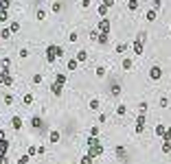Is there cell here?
Returning a JSON list of instances; mask_svg holds the SVG:
<instances>
[{"label":"cell","instance_id":"obj_1","mask_svg":"<svg viewBox=\"0 0 171 164\" xmlns=\"http://www.w3.org/2000/svg\"><path fill=\"white\" fill-rule=\"evenodd\" d=\"M103 153V145H101V140L99 138H88V155L90 158H96V155H101Z\"/></svg>","mask_w":171,"mask_h":164},{"label":"cell","instance_id":"obj_2","mask_svg":"<svg viewBox=\"0 0 171 164\" xmlns=\"http://www.w3.org/2000/svg\"><path fill=\"white\" fill-rule=\"evenodd\" d=\"M64 55V48L62 46H57V44H51V46H46V61H55L57 57H62Z\"/></svg>","mask_w":171,"mask_h":164},{"label":"cell","instance_id":"obj_3","mask_svg":"<svg viewBox=\"0 0 171 164\" xmlns=\"http://www.w3.org/2000/svg\"><path fill=\"white\" fill-rule=\"evenodd\" d=\"M64 85H66V75H64V72H59V75H55V81L51 83V92H53L55 96H59Z\"/></svg>","mask_w":171,"mask_h":164},{"label":"cell","instance_id":"obj_4","mask_svg":"<svg viewBox=\"0 0 171 164\" xmlns=\"http://www.w3.org/2000/svg\"><path fill=\"white\" fill-rule=\"evenodd\" d=\"M7 151H9V140H7L5 131L0 129V160H5V158H7Z\"/></svg>","mask_w":171,"mask_h":164},{"label":"cell","instance_id":"obj_5","mask_svg":"<svg viewBox=\"0 0 171 164\" xmlns=\"http://www.w3.org/2000/svg\"><path fill=\"white\" fill-rule=\"evenodd\" d=\"M134 55H143V48H145V33H140L136 39H134Z\"/></svg>","mask_w":171,"mask_h":164},{"label":"cell","instance_id":"obj_6","mask_svg":"<svg viewBox=\"0 0 171 164\" xmlns=\"http://www.w3.org/2000/svg\"><path fill=\"white\" fill-rule=\"evenodd\" d=\"M0 85H13V77L9 75V70H7V68L0 70Z\"/></svg>","mask_w":171,"mask_h":164},{"label":"cell","instance_id":"obj_7","mask_svg":"<svg viewBox=\"0 0 171 164\" xmlns=\"http://www.w3.org/2000/svg\"><path fill=\"white\" fill-rule=\"evenodd\" d=\"M96 31L103 33V35H110V20H108V18H103V20L99 22V27H96Z\"/></svg>","mask_w":171,"mask_h":164},{"label":"cell","instance_id":"obj_8","mask_svg":"<svg viewBox=\"0 0 171 164\" xmlns=\"http://www.w3.org/2000/svg\"><path fill=\"white\" fill-rule=\"evenodd\" d=\"M162 77V70H160V66H152V70H149V79L152 81H158Z\"/></svg>","mask_w":171,"mask_h":164},{"label":"cell","instance_id":"obj_9","mask_svg":"<svg viewBox=\"0 0 171 164\" xmlns=\"http://www.w3.org/2000/svg\"><path fill=\"white\" fill-rule=\"evenodd\" d=\"M145 131V114H138L136 118V133H143Z\"/></svg>","mask_w":171,"mask_h":164},{"label":"cell","instance_id":"obj_10","mask_svg":"<svg viewBox=\"0 0 171 164\" xmlns=\"http://www.w3.org/2000/svg\"><path fill=\"white\" fill-rule=\"evenodd\" d=\"M11 127H13L15 131L22 129V118H20V116H13V118H11Z\"/></svg>","mask_w":171,"mask_h":164},{"label":"cell","instance_id":"obj_11","mask_svg":"<svg viewBox=\"0 0 171 164\" xmlns=\"http://www.w3.org/2000/svg\"><path fill=\"white\" fill-rule=\"evenodd\" d=\"M101 107V103H99V99H92L90 103H88V109H92V112H96V109H99Z\"/></svg>","mask_w":171,"mask_h":164},{"label":"cell","instance_id":"obj_12","mask_svg":"<svg viewBox=\"0 0 171 164\" xmlns=\"http://www.w3.org/2000/svg\"><path fill=\"white\" fill-rule=\"evenodd\" d=\"M125 51H127V44H125V42H118V44H116V55H123Z\"/></svg>","mask_w":171,"mask_h":164},{"label":"cell","instance_id":"obj_13","mask_svg":"<svg viewBox=\"0 0 171 164\" xmlns=\"http://www.w3.org/2000/svg\"><path fill=\"white\" fill-rule=\"evenodd\" d=\"M22 103L24 105H33V94H31V92H27V94L22 96Z\"/></svg>","mask_w":171,"mask_h":164},{"label":"cell","instance_id":"obj_14","mask_svg":"<svg viewBox=\"0 0 171 164\" xmlns=\"http://www.w3.org/2000/svg\"><path fill=\"white\" fill-rule=\"evenodd\" d=\"M165 133H167V127H165V125H156V136L165 138Z\"/></svg>","mask_w":171,"mask_h":164},{"label":"cell","instance_id":"obj_15","mask_svg":"<svg viewBox=\"0 0 171 164\" xmlns=\"http://www.w3.org/2000/svg\"><path fill=\"white\" fill-rule=\"evenodd\" d=\"M7 20H9V9L0 7V22H7Z\"/></svg>","mask_w":171,"mask_h":164},{"label":"cell","instance_id":"obj_16","mask_svg":"<svg viewBox=\"0 0 171 164\" xmlns=\"http://www.w3.org/2000/svg\"><path fill=\"white\" fill-rule=\"evenodd\" d=\"M48 140H51V142H59V131H51L48 133Z\"/></svg>","mask_w":171,"mask_h":164},{"label":"cell","instance_id":"obj_17","mask_svg":"<svg viewBox=\"0 0 171 164\" xmlns=\"http://www.w3.org/2000/svg\"><path fill=\"white\" fill-rule=\"evenodd\" d=\"M108 9H110V7H105V5L101 2V5H99V15H101V18H108Z\"/></svg>","mask_w":171,"mask_h":164},{"label":"cell","instance_id":"obj_18","mask_svg":"<svg viewBox=\"0 0 171 164\" xmlns=\"http://www.w3.org/2000/svg\"><path fill=\"white\" fill-rule=\"evenodd\" d=\"M75 59H77V61H79V64H81V61H86V59H88V53H86V51H79V53H77V57H75Z\"/></svg>","mask_w":171,"mask_h":164},{"label":"cell","instance_id":"obj_19","mask_svg":"<svg viewBox=\"0 0 171 164\" xmlns=\"http://www.w3.org/2000/svg\"><path fill=\"white\" fill-rule=\"evenodd\" d=\"M77 66H79L77 59H68V70H70V72H72V70H77Z\"/></svg>","mask_w":171,"mask_h":164},{"label":"cell","instance_id":"obj_20","mask_svg":"<svg viewBox=\"0 0 171 164\" xmlns=\"http://www.w3.org/2000/svg\"><path fill=\"white\" fill-rule=\"evenodd\" d=\"M127 9L130 11H136L138 9V0H127Z\"/></svg>","mask_w":171,"mask_h":164},{"label":"cell","instance_id":"obj_21","mask_svg":"<svg viewBox=\"0 0 171 164\" xmlns=\"http://www.w3.org/2000/svg\"><path fill=\"white\" fill-rule=\"evenodd\" d=\"M0 37H2V39H9V37H11V29H0Z\"/></svg>","mask_w":171,"mask_h":164},{"label":"cell","instance_id":"obj_22","mask_svg":"<svg viewBox=\"0 0 171 164\" xmlns=\"http://www.w3.org/2000/svg\"><path fill=\"white\" fill-rule=\"evenodd\" d=\"M156 15H158V13H156V9H149V11H147V15H145V18H147L149 22H154V20H156Z\"/></svg>","mask_w":171,"mask_h":164},{"label":"cell","instance_id":"obj_23","mask_svg":"<svg viewBox=\"0 0 171 164\" xmlns=\"http://www.w3.org/2000/svg\"><path fill=\"white\" fill-rule=\"evenodd\" d=\"M125 114H127V107L125 105H118L116 107V116H125Z\"/></svg>","mask_w":171,"mask_h":164},{"label":"cell","instance_id":"obj_24","mask_svg":"<svg viewBox=\"0 0 171 164\" xmlns=\"http://www.w3.org/2000/svg\"><path fill=\"white\" fill-rule=\"evenodd\" d=\"M116 155H118V158H125V155H127L125 147H121V145H118V147H116Z\"/></svg>","mask_w":171,"mask_h":164},{"label":"cell","instance_id":"obj_25","mask_svg":"<svg viewBox=\"0 0 171 164\" xmlns=\"http://www.w3.org/2000/svg\"><path fill=\"white\" fill-rule=\"evenodd\" d=\"M9 29H11V33H18V31H20V22H18V20H13Z\"/></svg>","mask_w":171,"mask_h":164},{"label":"cell","instance_id":"obj_26","mask_svg":"<svg viewBox=\"0 0 171 164\" xmlns=\"http://www.w3.org/2000/svg\"><path fill=\"white\" fill-rule=\"evenodd\" d=\"M108 35H103V33H99V37H96V44H108Z\"/></svg>","mask_w":171,"mask_h":164},{"label":"cell","instance_id":"obj_27","mask_svg":"<svg viewBox=\"0 0 171 164\" xmlns=\"http://www.w3.org/2000/svg\"><path fill=\"white\" fill-rule=\"evenodd\" d=\"M132 68V57H125L123 59V70H130Z\"/></svg>","mask_w":171,"mask_h":164},{"label":"cell","instance_id":"obj_28","mask_svg":"<svg viewBox=\"0 0 171 164\" xmlns=\"http://www.w3.org/2000/svg\"><path fill=\"white\" fill-rule=\"evenodd\" d=\"M35 153H40V147L31 145V147H29V151H27V155H35Z\"/></svg>","mask_w":171,"mask_h":164},{"label":"cell","instance_id":"obj_29","mask_svg":"<svg viewBox=\"0 0 171 164\" xmlns=\"http://www.w3.org/2000/svg\"><path fill=\"white\" fill-rule=\"evenodd\" d=\"M118 92H121V88H118V83H112V90H110V94H112V96H116V94H118Z\"/></svg>","mask_w":171,"mask_h":164},{"label":"cell","instance_id":"obj_30","mask_svg":"<svg viewBox=\"0 0 171 164\" xmlns=\"http://www.w3.org/2000/svg\"><path fill=\"white\" fill-rule=\"evenodd\" d=\"M171 151V142H167V140H162V153H169Z\"/></svg>","mask_w":171,"mask_h":164},{"label":"cell","instance_id":"obj_31","mask_svg":"<svg viewBox=\"0 0 171 164\" xmlns=\"http://www.w3.org/2000/svg\"><path fill=\"white\" fill-rule=\"evenodd\" d=\"M96 77H99V79H103V77H105V68H103V66L96 68Z\"/></svg>","mask_w":171,"mask_h":164},{"label":"cell","instance_id":"obj_32","mask_svg":"<svg viewBox=\"0 0 171 164\" xmlns=\"http://www.w3.org/2000/svg\"><path fill=\"white\" fill-rule=\"evenodd\" d=\"M35 18H37V20H44V18H46V11H44V9H37V11H35Z\"/></svg>","mask_w":171,"mask_h":164},{"label":"cell","instance_id":"obj_33","mask_svg":"<svg viewBox=\"0 0 171 164\" xmlns=\"http://www.w3.org/2000/svg\"><path fill=\"white\" fill-rule=\"evenodd\" d=\"M147 101H140V105H138V109H140V114H145V112H147Z\"/></svg>","mask_w":171,"mask_h":164},{"label":"cell","instance_id":"obj_34","mask_svg":"<svg viewBox=\"0 0 171 164\" xmlns=\"http://www.w3.org/2000/svg\"><path fill=\"white\" fill-rule=\"evenodd\" d=\"M33 127H37V129H42V118H35V116H33Z\"/></svg>","mask_w":171,"mask_h":164},{"label":"cell","instance_id":"obj_35","mask_svg":"<svg viewBox=\"0 0 171 164\" xmlns=\"http://www.w3.org/2000/svg\"><path fill=\"white\" fill-rule=\"evenodd\" d=\"M79 164H92V158H90V155L86 153V155L81 158V162H79Z\"/></svg>","mask_w":171,"mask_h":164},{"label":"cell","instance_id":"obj_36","mask_svg":"<svg viewBox=\"0 0 171 164\" xmlns=\"http://www.w3.org/2000/svg\"><path fill=\"white\" fill-rule=\"evenodd\" d=\"M29 160H31V155H22V158L18 160V164H29Z\"/></svg>","mask_w":171,"mask_h":164},{"label":"cell","instance_id":"obj_37","mask_svg":"<svg viewBox=\"0 0 171 164\" xmlns=\"http://www.w3.org/2000/svg\"><path fill=\"white\" fill-rule=\"evenodd\" d=\"M90 136H92V138H96V136H99V127H96V125L90 129Z\"/></svg>","mask_w":171,"mask_h":164},{"label":"cell","instance_id":"obj_38","mask_svg":"<svg viewBox=\"0 0 171 164\" xmlns=\"http://www.w3.org/2000/svg\"><path fill=\"white\" fill-rule=\"evenodd\" d=\"M5 103L11 105V103H13V94H5Z\"/></svg>","mask_w":171,"mask_h":164},{"label":"cell","instance_id":"obj_39","mask_svg":"<svg viewBox=\"0 0 171 164\" xmlns=\"http://www.w3.org/2000/svg\"><path fill=\"white\" fill-rule=\"evenodd\" d=\"M77 39H79V33L72 31V33H70V42H77Z\"/></svg>","mask_w":171,"mask_h":164},{"label":"cell","instance_id":"obj_40","mask_svg":"<svg viewBox=\"0 0 171 164\" xmlns=\"http://www.w3.org/2000/svg\"><path fill=\"white\" fill-rule=\"evenodd\" d=\"M90 37H92V42H96V37H99V31H96V29L90 31Z\"/></svg>","mask_w":171,"mask_h":164},{"label":"cell","instance_id":"obj_41","mask_svg":"<svg viewBox=\"0 0 171 164\" xmlns=\"http://www.w3.org/2000/svg\"><path fill=\"white\" fill-rule=\"evenodd\" d=\"M162 140H167V142H171V127L167 129V133H165V138H162Z\"/></svg>","mask_w":171,"mask_h":164},{"label":"cell","instance_id":"obj_42","mask_svg":"<svg viewBox=\"0 0 171 164\" xmlns=\"http://www.w3.org/2000/svg\"><path fill=\"white\" fill-rule=\"evenodd\" d=\"M20 57H22V59H27V57H29V51H27V48H22V51H20Z\"/></svg>","mask_w":171,"mask_h":164},{"label":"cell","instance_id":"obj_43","mask_svg":"<svg viewBox=\"0 0 171 164\" xmlns=\"http://www.w3.org/2000/svg\"><path fill=\"white\" fill-rule=\"evenodd\" d=\"M79 5H81V9H88V7H90V0H81Z\"/></svg>","mask_w":171,"mask_h":164},{"label":"cell","instance_id":"obj_44","mask_svg":"<svg viewBox=\"0 0 171 164\" xmlns=\"http://www.w3.org/2000/svg\"><path fill=\"white\" fill-rule=\"evenodd\" d=\"M33 83H35V85L42 83V75H35V77H33Z\"/></svg>","mask_w":171,"mask_h":164},{"label":"cell","instance_id":"obj_45","mask_svg":"<svg viewBox=\"0 0 171 164\" xmlns=\"http://www.w3.org/2000/svg\"><path fill=\"white\" fill-rule=\"evenodd\" d=\"M53 11H55V13H57V11H62V5H59V2H55V5H53Z\"/></svg>","mask_w":171,"mask_h":164},{"label":"cell","instance_id":"obj_46","mask_svg":"<svg viewBox=\"0 0 171 164\" xmlns=\"http://www.w3.org/2000/svg\"><path fill=\"white\" fill-rule=\"evenodd\" d=\"M103 5H105V7H112V5H114V0H103Z\"/></svg>","mask_w":171,"mask_h":164},{"label":"cell","instance_id":"obj_47","mask_svg":"<svg viewBox=\"0 0 171 164\" xmlns=\"http://www.w3.org/2000/svg\"><path fill=\"white\" fill-rule=\"evenodd\" d=\"M0 164H9V160H7V158H5V160H0Z\"/></svg>","mask_w":171,"mask_h":164},{"label":"cell","instance_id":"obj_48","mask_svg":"<svg viewBox=\"0 0 171 164\" xmlns=\"http://www.w3.org/2000/svg\"><path fill=\"white\" fill-rule=\"evenodd\" d=\"M2 2H7V0H0V5H2Z\"/></svg>","mask_w":171,"mask_h":164}]
</instances>
